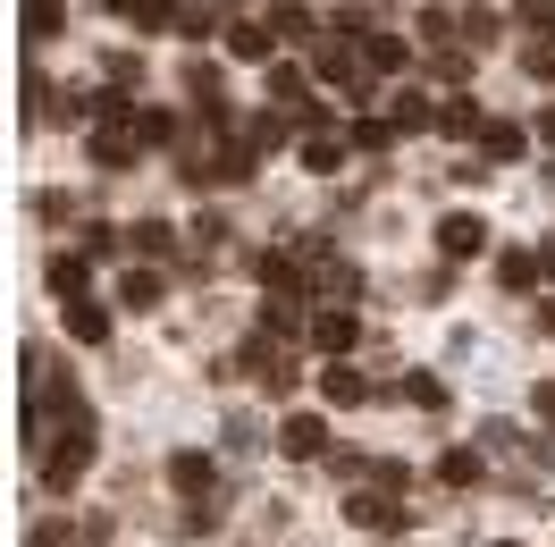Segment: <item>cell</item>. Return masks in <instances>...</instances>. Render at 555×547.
Instances as JSON below:
<instances>
[{"label":"cell","mask_w":555,"mask_h":547,"mask_svg":"<svg viewBox=\"0 0 555 547\" xmlns=\"http://www.w3.org/2000/svg\"><path fill=\"white\" fill-rule=\"evenodd\" d=\"M387 118H396L404 136H413V127H438V110L421 102V93H396V102H387Z\"/></svg>","instance_id":"cell-13"},{"label":"cell","mask_w":555,"mask_h":547,"mask_svg":"<svg viewBox=\"0 0 555 547\" xmlns=\"http://www.w3.org/2000/svg\"><path fill=\"white\" fill-rule=\"evenodd\" d=\"M362 396H371V379H362V371H346V362L328 354V371H320V405H328V412H353Z\"/></svg>","instance_id":"cell-6"},{"label":"cell","mask_w":555,"mask_h":547,"mask_svg":"<svg viewBox=\"0 0 555 547\" xmlns=\"http://www.w3.org/2000/svg\"><path fill=\"white\" fill-rule=\"evenodd\" d=\"M496 278H505V287L521 295V287H539L547 270H539V253H505V262H496Z\"/></svg>","instance_id":"cell-14"},{"label":"cell","mask_w":555,"mask_h":547,"mask_svg":"<svg viewBox=\"0 0 555 547\" xmlns=\"http://www.w3.org/2000/svg\"><path fill=\"white\" fill-rule=\"evenodd\" d=\"M480 127H488V110L472 102V93H463V102H447V110H438V136H454V143H463V136H480Z\"/></svg>","instance_id":"cell-9"},{"label":"cell","mask_w":555,"mask_h":547,"mask_svg":"<svg viewBox=\"0 0 555 547\" xmlns=\"http://www.w3.org/2000/svg\"><path fill=\"white\" fill-rule=\"evenodd\" d=\"M253 278H261L270 295H304V287H312V270H304L295 253H253Z\"/></svg>","instance_id":"cell-5"},{"label":"cell","mask_w":555,"mask_h":547,"mask_svg":"<svg viewBox=\"0 0 555 547\" xmlns=\"http://www.w3.org/2000/svg\"><path fill=\"white\" fill-rule=\"evenodd\" d=\"M521 60H530V76H547V85H555V42H539V51H521Z\"/></svg>","instance_id":"cell-26"},{"label":"cell","mask_w":555,"mask_h":547,"mask_svg":"<svg viewBox=\"0 0 555 547\" xmlns=\"http://www.w3.org/2000/svg\"><path fill=\"white\" fill-rule=\"evenodd\" d=\"M337 161H346V143H337V136H312V143H304V169H320V177H328Z\"/></svg>","instance_id":"cell-19"},{"label":"cell","mask_w":555,"mask_h":547,"mask_svg":"<svg viewBox=\"0 0 555 547\" xmlns=\"http://www.w3.org/2000/svg\"><path fill=\"white\" fill-rule=\"evenodd\" d=\"M102 9H127V17H143V9H152V0H102Z\"/></svg>","instance_id":"cell-27"},{"label":"cell","mask_w":555,"mask_h":547,"mask_svg":"<svg viewBox=\"0 0 555 547\" xmlns=\"http://www.w3.org/2000/svg\"><path fill=\"white\" fill-rule=\"evenodd\" d=\"M278 455H295V463H328V455H337V446H328V412H286Z\"/></svg>","instance_id":"cell-2"},{"label":"cell","mask_w":555,"mask_h":547,"mask_svg":"<svg viewBox=\"0 0 555 547\" xmlns=\"http://www.w3.org/2000/svg\"><path fill=\"white\" fill-rule=\"evenodd\" d=\"M404 136V127H396V118H362V127H353V143H362V152H387V143Z\"/></svg>","instance_id":"cell-21"},{"label":"cell","mask_w":555,"mask_h":547,"mask_svg":"<svg viewBox=\"0 0 555 547\" xmlns=\"http://www.w3.org/2000/svg\"><path fill=\"white\" fill-rule=\"evenodd\" d=\"M118 304H160V270H127V287H118Z\"/></svg>","instance_id":"cell-20"},{"label":"cell","mask_w":555,"mask_h":547,"mask_svg":"<svg viewBox=\"0 0 555 547\" xmlns=\"http://www.w3.org/2000/svg\"><path fill=\"white\" fill-rule=\"evenodd\" d=\"M244 143H253V152H278V143H286V118H253V127H244Z\"/></svg>","instance_id":"cell-25"},{"label":"cell","mask_w":555,"mask_h":547,"mask_svg":"<svg viewBox=\"0 0 555 547\" xmlns=\"http://www.w3.org/2000/svg\"><path fill=\"white\" fill-rule=\"evenodd\" d=\"M438 480H447V488H472V480H480V455H472V446H454L447 463H438Z\"/></svg>","instance_id":"cell-17"},{"label":"cell","mask_w":555,"mask_h":547,"mask_svg":"<svg viewBox=\"0 0 555 547\" xmlns=\"http://www.w3.org/2000/svg\"><path fill=\"white\" fill-rule=\"evenodd\" d=\"M135 118H143V127H135L143 143H177V118H169V110H135Z\"/></svg>","instance_id":"cell-24"},{"label":"cell","mask_w":555,"mask_h":547,"mask_svg":"<svg viewBox=\"0 0 555 547\" xmlns=\"http://www.w3.org/2000/svg\"><path fill=\"white\" fill-rule=\"evenodd\" d=\"M480 244H488V219H480V211H447V219H438V253H447V262H472Z\"/></svg>","instance_id":"cell-3"},{"label":"cell","mask_w":555,"mask_h":547,"mask_svg":"<svg viewBox=\"0 0 555 547\" xmlns=\"http://www.w3.org/2000/svg\"><path fill=\"white\" fill-rule=\"evenodd\" d=\"M127 244H135V253H169V228H160V219H135V228H127Z\"/></svg>","instance_id":"cell-22"},{"label":"cell","mask_w":555,"mask_h":547,"mask_svg":"<svg viewBox=\"0 0 555 547\" xmlns=\"http://www.w3.org/2000/svg\"><path fill=\"white\" fill-rule=\"evenodd\" d=\"M51 295H85V253H51Z\"/></svg>","instance_id":"cell-12"},{"label":"cell","mask_w":555,"mask_h":547,"mask_svg":"<svg viewBox=\"0 0 555 547\" xmlns=\"http://www.w3.org/2000/svg\"><path fill=\"white\" fill-rule=\"evenodd\" d=\"M228 51L236 60H270V26H228Z\"/></svg>","instance_id":"cell-16"},{"label":"cell","mask_w":555,"mask_h":547,"mask_svg":"<svg viewBox=\"0 0 555 547\" xmlns=\"http://www.w3.org/2000/svg\"><path fill=\"white\" fill-rule=\"evenodd\" d=\"M539 270H547V278H555V244H539Z\"/></svg>","instance_id":"cell-29"},{"label":"cell","mask_w":555,"mask_h":547,"mask_svg":"<svg viewBox=\"0 0 555 547\" xmlns=\"http://www.w3.org/2000/svg\"><path fill=\"white\" fill-rule=\"evenodd\" d=\"M135 152H143V136H127V127H93V161H102V169H127Z\"/></svg>","instance_id":"cell-7"},{"label":"cell","mask_w":555,"mask_h":547,"mask_svg":"<svg viewBox=\"0 0 555 547\" xmlns=\"http://www.w3.org/2000/svg\"><path fill=\"white\" fill-rule=\"evenodd\" d=\"M480 152H488V161H514V152H521V127H505V118L480 127Z\"/></svg>","instance_id":"cell-18"},{"label":"cell","mask_w":555,"mask_h":547,"mask_svg":"<svg viewBox=\"0 0 555 547\" xmlns=\"http://www.w3.org/2000/svg\"><path fill=\"white\" fill-rule=\"evenodd\" d=\"M68 338H76V345H102V338H109V311L85 304V295H68Z\"/></svg>","instance_id":"cell-8"},{"label":"cell","mask_w":555,"mask_h":547,"mask_svg":"<svg viewBox=\"0 0 555 547\" xmlns=\"http://www.w3.org/2000/svg\"><path fill=\"white\" fill-rule=\"evenodd\" d=\"M304 338H312V354H346L362 329H353V311H346V304H320L312 320H304Z\"/></svg>","instance_id":"cell-4"},{"label":"cell","mask_w":555,"mask_h":547,"mask_svg":"<svg viewBox=\"0 0 555 547\" xmlns=\"http://www.w3.org/2000/svg\"><path fill=\"white\" fill-rule=\"evenodd\" d=\"M505 547H514V539H505Z\"/></svg>","instance_id":"cell-30"},{"label":"cell","mask_w":555,"mask_h":547,"mask_svg":"<svg viewBox=\"0 0 555 547\" xmlns=\"http://www.w3.org/2000/svg\"><path fill=\"white\" fill-rule=\"evenodd\" d=\"M539 329H547V338H555V295H547V304H539Z\"/></svg>","instance_id":"cell-28"},{"label":"cell","mask_w":555,"mask_h":547,"mask_svg":"<svg viewBox=\"0 0 555 547\" xmlns=\"http://www.w3.org/2000/svg\"><path fill=\"white\" fill-rule=\"evenodd\" d=\"M346 513L362 522V531H404V513L387 506V497H346Z\"/></svg>","instance_id":"cell-11"},{"label":"cell","mask_w":555,"mask_h":547,"mask_svg":"<svg viewBox=\"0 0 555 547\" xmlns=\"http://www.w3.org/2000/svg\"><path fill=\"white\" fill-rule=\"evenodd\" d=\"M169 488H177V497H203V488H210V455H177Z\"/></svg>","instance_id":"cell-10"},{"label":"cell","mask_w":555,"mask_h":547,"mask_svg":"<svg viewBox=\"0 0 555 547\" xmlns=\"http://www.w3.org/2000/svg\"><path fill=\"white\" fill-rule=\"evenodd\" d=\"M60 35V0H26V42H51Z\"/></svg>","instance_id":"cell-15"},{"label":"cell","mask_w":555,"mask_h":547,"mask_svg":"<svg viewBox=\"0 0 555 547\" xmlns=\"http://www.w3.org/2000/svg\"><path fill=\"white\" fill-rule=\"evenodd\" d=\"M85 463H93V430H85V421L42 438V480H51V488H76V480H85Z\"/></svg>","instance_id":"cell-1"},{"label":"cell","mask_w":555,"mask_h":547,"mask_svg":"<svg viewBox=\"0 0 555 547\" xmlns=\"http://www.w3.org/2000/svg\"><path fill=\"white\" fill-rule=\"evenodd\" d=\"M404 396H413L421 412H438V405H447V387H438V379H429V371H413V379H404Z\"/></svg>","instance_id":"cell-23"}]
</instances>
